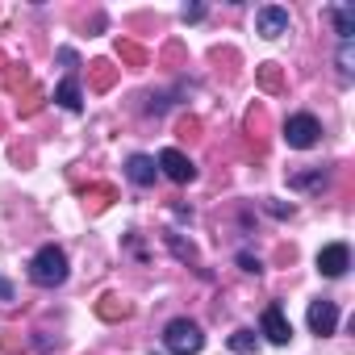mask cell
Returning <instances> with one entry per match:
<instances>
[{
    "mask_svg": "<svg viewBox=\"0 0 355 355\" xmlns=\"http://www.w3.org/2000/svg\"><path fill=\"white\" fill-rule=\"evenodd\" d=\"M30 280H34L38 288L63 284V280H67V255H63L59 247H42V251L30 259Z\"/></svg>",
    "mask_w": 355,
    "mask_h": 355,
    "instance_id": "obj_1",
    "label": "cell"
},
{
    "mask_svg": "<svg viewBox=\"0 0 355 355\" xmlns=\"http://www.w3.org/2000/svg\"><path fill=\"white\" fill-rule=\"evenodd\" d=\"M163 343H167V351H171V355H197V351L205 347V334H201V326H197V322L175 318V322H167Z\"/></svg>",
    "mask_w": 355,
    "mask_h": 355,
    "instance_id": "obj_2",
    "label": "cell"
},
{
    "mask_svg": "<svg viewBox=\"0 0 355 355\" xmlns=\"http://www.w3.org/2000/svg\"><path fill=\"white\" fill-rule=\"evenodd\" d=\"M318 134H322V125H318L309 113H297V117H288V121H284V142H288L293 150L313 146V142H318Z\"/></svg>",
    "mask_w": 355,
    "mask_h": 355,
    "instance_id": "obj_3",
    "label": "cell"
},
{
    "mask_svg": "<svg viewBox=\"0 0 355 355\" xmlns=\"http://www.w3.org/2000/svg\"><path fill=\"white\" fill-rule=\"evenodd\" d=\"M155 167H163V175H167V180H175V184H189V180H197V167H193V159L184 155V150H163L159 155V163Z\"/></svg>",
    "mask_w": 355,
    "mask_h": 355,
    "instance_id": "obj_4",
    "label": "cell"
},
{
    "mask_svg": "<svg viewBox=\"0 0 355 355\" xmlns=\"http://www.w3.org/2000/svg\"><path fill=\"white\" fill-rule=\"evenodd\" d=\"M347 268H351V247H347V243H330V247L318 251V272H322V276L334 280V276H343Z\"/></svg>",
    "mask_w": 355,
    "mask_h": 355,
    "instance_id": "obj_5",
    "label": "cell"
},
{
    "mask_svg": "<svg viewBox=\"0 0 355 355\" xmlns=\"http://www.w3.org/2000/svg\"><path fill=\"white\" fill-rule=\"evenodd\" d=\"M338 326V305L334 301H313L309 305V330L313 334H334Z\"/></svg>",
    "mask_w": 355,
    "mask_h": 355,
    "instance_id": "obj_6",
    "label": "cell"
},
{
    "mask_svg": "<svg viewBox=\"0 0 355 355\" xmlns=\"http://www.w3.org/2000/svg\"><path fill=\"white\" fill-rule=\"evenodd\" d=\"M263 334H268L276 347H284V343L293 338V326H288V318H284L280 305H268V309H263Z\"/></svg>",
    "mask_w": 355,
    "mask_h": 355,
    "instance_id": "obj_7",
    "label": "cell"
},
{
    "mask_svg": "<svg viewBox=\"0 0 355 355\" xmlns=\"http://www.w3.org/2000/svg\"><path fill=\"white\" fill-rule=\"evenodd\" d=\"M255 30H259L263 38H280V34L288 30V13H284V9H276V5H268V9H259Z\"/></svg>",
    "mask_w": 355,
    "mask_h": 355,
    "instance_id": "obj_8",
    "label": "cell"
},
{
    "mask_svg": "<svg viewBox=\"0 0 355 355\" xmlns=\"http://www.w3.org/2000/svg\"><path fill=\"white\" fill-rule=\"evenodd\" d=\"M125 175L134 184H155V175H159V167H155V159L150 155H130V163H125Z\"/></svg>",
    "mask_w": 355,
    "mask_h": 355,
    "instance_id": "obj_9",
    "label": "cell"
},
{
    "mask_svg": "<svg viewBox=\"0 0 355 355\" xmlns=\"http://www.w3.org/2000/svg\"><path fill=\"white\" fill-rule=\"evenodd\" d=\"M334 30H338L343 42L355 38V13H351V5H338V9H334Z\"/></svg>",
    "mask_w": 355,
    "mask_h": 355,
    "instance_id": "obj_10",
    "label": "cell"
},
{
    "mask_svg": "<svg viewBox=\"0 0 355 355\" xmlns=\"http://www.w3.org/2000/svg\"><path fill=\"white\" fill-rule=\"evenodd\" d=\"M55 101H59L63 109H71V113H76V109L84 105V96H80V84H76V80H63V84H59V92H55Z\"/></svg>",
    "mask_w": 355,
    "mask_h": 355,
    "instance_id": "obj_11",
    "label": "cell"
},
{
    "mask_svg": "<svg viewBox=\"0 0 355 355\" xmlns=\"http://www.w3.org/2000/svg\"><path fill=\"white\" fill-rule=\"evenodd\" d=\"M96 313H101V318H109V322H117V318H130V305H125V301H117V297H101Z\"/></svg>",
    "mask_w": 355,
    "mask_h": 355,
    "instance_id": "obj_12",
    "label": "cell"
},
{
    "mask_svg": "<svg viewBox=\"0 0 355 355\" xmlns=\"http://www.w3.org/2000/svg\"><path fill=\"white\" fill-rule=\"evenodd\" d=\"M117 55H121L125 63H134V67H142V63H146V51H142V46H134V42H117Z\"/></svg>",
    "mask_w": 355,
    "mask_h": 355,
    "instance_id": "obj_13",
    "label": "cell"
},
{
    "mask_svg": "<svg viewBox=\"0 0 355 355\" xmlns=\"http://www.w3.org/2000/svg\"><path fill=\"white\" fill-rule=\"evenodd\" d=\"M230 351H239V355H243V351H255V334H251V330H234V334H230Z\"/></svg>",
    "mask_w": 355,
    "mask_h": 355,
    "instance_id": "obj_14",
    "label": "cell"
},
{
    "mask_svg": "<svg viewBox=\"0 0 355 355\" xmlns=\"http://www.w3.org/2000/svg\"><path fill=\"white\" fill-rule=\"evenodd\" d=\"M113 84V67L109 63H92V88H109Z\"/></svg>",
    "mask_w": 355,
    "mask_h": 355,
    "instance_id": "obj_15",
    "label": "cell"
},
{
    "mask_svg": "<svg viewBox=\"0 0 355 355\" xmlns=\"http://www.w3.org/2000/svg\"><path fill=\"white\" fill-rule=\"evenodd\" d=\"M259 84L272 88V92L280 88V71H276V63H263V67H259Z\"/></svg>",
    "mask_w": 355,
    "mask_h": 355,
    "instance_id": "obj_16",
    "label": "cell"
},
{
    "mask_svg": "<svg viewBox=\"0 0 355 355\" xmlns=\"http://www.w3.org/2000/svg\"><path fill=\"white\" fill-rule=\"evenodd\" d=\"M338 71H343V80H351V71H355V67H351V42L338 46Z\"/></svg>",
    "mask_w": 355,
    "mask_h": 355,
    "instance_id": "obj_17",
    "label": "cell"
},
{
    "mask_svg": "<svg viewBox=\"0 0 355 355\" xmlns=\"http://www.w3.org/2000/svg\"><path fill=\"white\" fill-rule=\"evenodd\" d=\"M293 184H297V189H322V184H326V175H297Z\"/></svg>",
    "mask_w": 355,
    "mask_h": 355,
    "instance_id": "obj_18",
    "label": "cell"
},
{
    "mask_svg": "<svg viewBox=\"0 0 355 355\" xmlns=\"http://www.w3.org/2000/svg\"><path fill=\"white\" fill-rule=\"evenodd\" d=\"M201 17H205V9H201V5H189V9H184V21H201Z\"/></svg>",
    "mask_w": 355,
    "mask_h": 355,
    "instance_id": "obj_19",
    "label": "cell"
},
{
    "mask_svg": "<svg viewBox=\"0 0 355 355\" xmlns=\"http://www.w3.org/2000/svg\"><path fill=\"white\" fill-rule=\"evenodd\" d=\"M239 263H243V272H259V259H251V255H239Z\"/></svg>",
    "mask_w": 355,
    "mask_h": 355,
    "instance_id": "obj_20",
    "label": "cell"
},
{
    "mask_svg": "<svg viewBox=\"0 0 355 355\" xmlns=\"http://www.w3.org/2000/svg\"><path fill=\"white\" fill-rule=\"evenodd\" d=\"M9 297H13V284H9L5 276H0V301H9Z\"/></svg>",
    "mask_w": 355,
    "mask_h": 355,
    "instance_id": "obj_21",
    "label": "cell"
}]
</instances>
